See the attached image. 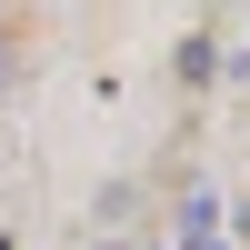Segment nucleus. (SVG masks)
Returning a JSON list of instances; mask_svg holds the SVG:
<instances>
[{"label":"nucleus","instance_id":"obj_3","mask_svg":"<svg viewBox=\"0 0 250 250\" xmlns=\"http://www.w3.org/2000/svg\"><path fill=\"white\" fill-rule=\"evenodd\" d=\"M110 250H130V240H110Z\"/></svg>","mask_w":250,"mask_h":250},{"label":"nucleus","instance_id":"obj_2","mask_svg":"<svg viewBox=\"0 0 250 250\" xmlns=\"http://www.w3.org/2000/svg\"><path fill=\"white\" fill-rule=\"evenodd\" d=\"M10 80H20V50H10V40H0V90H10Z\"/></svg>","mask_w":250,"mask_h":250},{"label":"nucleus","instance_id":"obj_1","mask_svg":"<svg viewBox=\"0 0 250 250\" xmlns=\"http://www.w3.org/2000/svg\"><path fill=\"white\" fill-rule=\"evenodd\" d=\"M180 230H190V250H230V240H220V200H210V190H190V210H180Z\"/></svg>","mask_w":250,"mask_h":250}]
</instances>
